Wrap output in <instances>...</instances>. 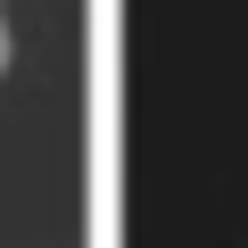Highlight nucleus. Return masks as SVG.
Returning <instances> with one entry per match:
<instances>
[{
    "instance_id": "f257e3e1",
    "label": "nucleus",
    "mask_w": 248,
    "mask_h": 248,
    "mask_svg": "<svg viewBox=\"0 0 248 248\" xmlns=\"http://www.w3.org/2000/svg\"><path fill=\"white\" fill-rule=\"evenodd\" d=\"M0 75H9V17H0Z\"/></svg>"
}]
</instances>
